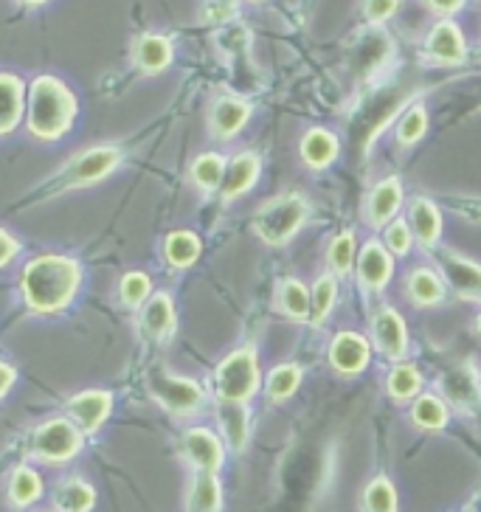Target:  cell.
<instances>
[{
    "label": "cell",
    "instance_id": "1",
    "mask_svg": "<svg viewBox=\"0 0 481 512\" xmlns=\"http://www.w3.org/2000/svg\"><path fill=\"white\" fill-rule=\"evenodd\" d=\"M79 282H82V265L76 259L43 254L34 256L23 268L20 290L29 310L48 316V313H60L74 302Z\"/></svg>",
    "mask_w": 481,
    "mask_h": 512
},
{
    "label": "cell",
    "instance_id": "2",
    "mask_svg": "<svg viewBox=\"0 0 481 512\" xmlns=\"http://www.w3.org/2000/svg\"><path fill=\"white\" fill-rule=\"evenodd\" d=\"M76 119V99L57 76H37L29 91V133L40 141L62 138Z\"/></svg>",
    "mask_w": 481,
    "mask_h": 512
},
{
    "label": "cell",
    "instance_id": "3",
    "mask_svg": "<svg viewBox=\"0 0 481 512\" xmlns=\"http://www.w3.org/2000/svg\"><path fill=\"white\" fill-rule=\"evenodd\" d=\"M310 206L299 192H285V195L271 197L262 209L256 211L254 231L256 237L268 245H287L301 226L307 223Z\"/></svg>",
    "mask_w": 481,
    "mask_h": 512
},
{
    "label": "cell",
    "instance_id": "4",
    "mask_svg": "<svg viewBox=\"0 0 481 512\" xmlns=\"http://www.w3.org/2000/svg\"><path fill=\"white\" fill-rule=\"evenodd\" d=\"M262 372H259V355L254 347L234 349L226 355L217 372H214V394L220 403H245L259 392Z\"/></svg>",
    "mask_w": 481,
    "mask_h": 512
},
{
    "label": "cell",
    "instance_id": "5",
    "mask_svg": "<svg viewBox=\"0 0 481 512\" xmlns=\"http://www.w3.org/2000/svg\"><path fill=\"white\" fill-rule=\"evenodd\" d=\"M119 164V147H91V150H82L48 178L46 195H57V192H65V189H82V186L105 181L107 175Z\"/></svg>",
    "mask_w": 481,
    "mask_h": 512
},
{
    "label": "cell",
    "instance_id": "6",
    "mask_svg": "<svg viewBox=\"0 0 481 512\" xmlns=\"http://www.w3.org/2000/svg\"><path fill=\"white\" fill-rule=\"evenodd\" d=\"M82 439L85 434L76 428L74 420L57 417V420H48L40 428H34L29 451L34 459H40L46 465H62V462H71L76 453L82 451Z\"/></svg>",
    "mask_w": 481,
    "mask_h": 512
},
{
    "label": "cell",
    "instance_id": "7",
    "mask_svg": "<svg viewBox=\"0 0 481 512\" xmlns=\"http://www.w3.org/2000/svg\"><path fill=\"white\" fill-rule=\"evenodd\" d=\"M150 392L155 397V403L169 414H175V417H195V414H200V408L206 406V392L192 377L155 372Z\"/></svg>",
    "mask_w": 481,
    "mask_h": 512
},
{
    "label": "cell",
    "instance_id": "8",
    "mask_svg": "<svg viewBox=\"0 0 481 512\" xmlns=\"http://www.w3.org/2000/svg\"><path fill=\"white\" fill-rule=\"evenodd\" d=\"M422 57L439 68L462 65L467 60V40L459 23L451 17H439L422 40Z\"/></svg>",
    "mask_w": 481,
    "mask_h": 512
},
{
    "label": "cell",
    "instance_id": "9",
    "mask_svg": "<svg viewBox=\"0 0 481 512\" xmlns=\"http://www.w3.org/2000/svg\"><path fill=\"white\" fill-rule=\"evenodd\" d=\"M434 256H439V273L445 279V285L453 287L456 296H462L465 302H481V265L448 251V248H436Z\"/></svg>",
    "mask_w": 481,
    "mask_h": 512
},
{
    "label": "cell",
    "instance_id": "10",
    "mask_svg": "<svg viewBox=\"0 0 481 512\" xmlns=\"http://www.w3.org/2000/svg\"><path fill=\"white\" fill-rule=\"evenodd\" d=\"M327 361L338 372V375H361L363 369L372 361V344L369 338H363L361 332H338L330 341L327 349Z\"/></svg>",
    "mask_w": 481,
    "mask_h": 512
},
{
    "label": "cell",
    "instance_id": "11",
    "mask_svg": "<svg viewBox=\"0 0 481 512\" xmlns=\"http://www.w3.org/2000/svg\"><path fill=\"white\" fill-rule=\"evenodd\" d=\"M372 344L386 361H403L408 355V330L394 307H380L372 318Z\"/></svg>",
    "mask_w": 481,
    "mask_h": 512
},
{
    "label": "cell",
    "instance_id": "12",
    "mask_svg": "<svg viewBox=\"0 0 481 512\" xmlns=\"http://www.w3.org/2000/svg\"><path fill=\"white\" fill-rule=\"evenodd\" d=\"M181 453L189 465L203 473H220V467L226 462L223 439L209 428H189L181 439Z\"/></svg>",
    "mask_w": 481,
    "mask_h": 512
},
{
    "label": "cell",
    "instance_id": "13",
    "mask_svg": "<svg viewBox=\"0 0 481 512\" xmlns=\"http://www.w3.org/2000/svg\"><path fill=\"white\" fill-rule=\"evenodd\" d=\"M403 197V181L397 175L375 183V189L363 200V223L377 231L386 228L397 217V211L403 209Z\"/></svg>",
    "mask_w": 481,
    "mask_h": 512
},
{
    "label": "cell",
    "instance_id": "14",
    "mask_svg": "<svg viewBox=\"0 0 481 512\" xmlns=\"http://www.w3.org/2000/svg\"><path fill=\"white\" fill-rule=\"evenodd\" d=\"M355 273H358V282H361L363 293H380V290L391 282L394 256L386 251L383 242L369 240L363 248H358Z\"/></svg>",
    "mask_w": 481,
    "mask_h": 512
},
{
    "label": "cell",
    "instance_id": "15",
    "mask_svg": "<svg viewBox=\"0 0 481 512\" xmlns=\"http://www.w3.org/2000/svg\"><path fill=\"white\" fill-rule=\"evenodd\" d=\"M65 411H68V420H74L82 434H96L113 411V394L99 392V389L79 392L65 403Z\"/></svg>",
    "mask_w": 481,
    "mask_h": 512
},
{
    "label": "cell",
    "instance_id": "16",
    "mask_svg": "<svg viewBox=\"0 0 481 512\" xmlns=\"http://www.w3.org/2000/svg\"><path fill=\"white\" fill-rule=\"evenodd\" d=\"M251 113H254L251 102H245L240 96H231V93L217 96L209 110V133L217 141H228V138L237 136L242 127L248 124Z\"/></svg>",
    "mask_w": 481,
    "mask_h": 512
},
{
    "label": "cell",
    "instance_id": "17",
    "mask_svg": "<svg viewBox=\"0 0 481 512\" xmlns=\"http://www.w3.org/2000/svg\"><path fill=\"white\" fill-rule=\"evenodd\" d=\"M259 172H262V161H259L256 152L245 150L237 152L234 158H228L223 186H220V200L234 203L237 197L248 195L254 189V183L259 181Z\"/></svg>",
    "mask_w": 481,
    "mask_h": 512
},
{
    "label": "cell",
    "instance_id": "18",
    "mask_svg": "<svg viewBox=\"0 0 481 512\" xmlns=\"http://www.w3.org/2000/svg\"><path fill=\"white\" fill-rule=\"evenodd\" d=\"M175 304L169 293H155L150 296L144 307H141V318H138V332L152 341V344H164L166 338L175 332Z\"/></svg>",
    "mask_w": 481,
    "mask_h": 512
},
{
    "label": "cell",
    "instance_id": "19",
    "mask_svg": "<svg viewBox=\"0 0 481 512\" xmlns=\"http://www.w3.org/2000/svg\"><path fill=\"white\" fill-rule=\"evenodd\" d=\"M408 226L414 231V240L420 242L425 251L434 254L442 240V211L428 197L408 200Z\"/></svg>",
    "mask_w": 481,
    "mask_h": 512
},
{
    "label": "cell",
    "instance_id": "20",
    "mask_svg": "<svg viewBox=\"0 0 481 512\" xmlns=\"http://www.w3.org/2000/svg\"><path fill=\"white\" fill-rule=\"evenodd\" d=\"M403 290L414 307H436L445 302L448 285H445L442 273L431 271V268H414V271H408Z\"/></svg>",
    "mask_w": 481,
    "mask_h": 512
},
{
    "label": "cell",
    "instance_id": "21",
    "mask_svg": "<svg viewBox=\"0 0 481 512\" xmlns=\"http://www.w3.org/2000/svg\"><path fill=\"white\" fill-rule=\"evenodd\" d=\"M299 152L304 166L318 172V169H327V166L335 164V158H338V152H341V141H338V136L330 133V130L313 127V130H307L304 138H301Z\"/></svg>",
    "mask_w": 481,
    "mask_h": 512
},
{
    "label": "cell",
    "instance_id": "22",
    "mask_svg": "<svg viewBox=\"0 0 481 512\" xmlns=\"http://www.w3.org/2000/svg\"><path fill=\"white\" fill-rule=\"evenodd\" d=\"M26 110V85L15 74H0V136L15 130Z\"/></svg>",
    "mask_w": 481,
    "mask_h": 512
},
{
    "label": "cell",
    "instance_id": "23",
    "mask_svg": "<svg viewBox=\"0 0 481 512\" xmlns=\"http://www.w3.org/2000/svg\"><path fill=\"white\" fill-rule=\"evenodd\" d=\"M133 62L141 74H161L172 65V43L164 34H141L133 46Z\"/></svg>",
    "mask_w": 481,
    "mask_h": 512
},
{
    "label": "cell",
    "instance_id": "24",
    "mask_svg": "<svg viewBox=\"0 0 481 512\" xmlns=\"http://www.w3.org/2000/svg\"><path fill=\"white\" fill-rule=\"evenodd\" d=\"M276 310L290 321H310V287L299 279H282L276 285Z\"/></svg>",
    "mask_w": 481,
    "mask_h": 512
},
{
    "label": "cell",
    "instance_id": "25",
    "mask_svg": "<svg viewBox=\"0 0 481 512\" xmlns=\"http://www.w3.org/2000/svg\"><path fill=\"white\" fill-rule=\"evenodd\" d=\"M226 164L228 158H223L220 152H203V155H197L195 161H192V166H189V181L195 183L197 192L214 195V192H220V186H223Z\"/></svg>",
    "mask_w": 481,
    "mask_h": 512
},
{
    "label": "cell",
    "instance_id": "26",
    "mask_svg": "<svg viewBox=\"0 0 481 512\" xmlns=\"http://www.w3.org/2000/svg\"><path fill=\"white\" fill-rule=\"evenodd\" d=\"M223 507V487L217 473L195 470V479L186 496V512H220Z\"/></svg>",
    "mask_w": 481,
    "mask_h": 512
},
{
    "label": "cell",
    "instance_id": "27",
    "mask_svg": "<svg viewBox=\"0 0 481 512\" xmlns=\"http://www.w3.org/2000/svg\"><path fill=\"white\" fill-rule=\"evenodd\" d=\"M200 254H203V242L192 231H172L164 240V259L172 271L192 268Z\"/></svg>",
    "mask_w": 481,
    "mask_h": 512
},
{
    "label": "cell",
    "instance_id": "28",
    "mask_svg": "<svg viewBox=\"0 0 481 512\" xmlns=\"http://www.w3.org/2000/svg\"><path fill=\"white\" fill-rule=\"evenodd\" d=\"M217 420H220L223 437L231 445V451H245L248 437H251V417H248L245 403H220Z\"/></svg>",
    "mask_w": 481,
    "mask_h": 512
},
{
    "label": "cell",
    "instance_id": "29",
    "mask_svg": "<svg viewBox=\"0 0 481 512\" xmlns=\"http://www.w3.org/2000/svg\"><path fill=\"white\" fill-rule=\"evenodd\" d=\"M355 262H358V240H355V231L346 228L332 237L330 248H327V265H330L332 276L346 279L355 271Z\"/></svg>",
    "mask_w": 481,
    "mask_h": 512
},
{
    "label": "cell",
    "instance_id": "30",
    "mask_svg": "<svg viewBox=\"0 0 481 512\" xmlns=\"http://www.w3.org/2000/svg\"><path fill=\"white\" fill-rule=\"evenodd\" d=\"M96 493L82 479H65L54 490V510L57 512H91Z\"/></svg>",
    "mask_w": 481,
    "mask_h": 512
},
{
    "label": "cell",
    "instance_id": "31",
    "mask_svg": "<svg viewBox=\"0 0 481 512\" xmlns=\"http://www.w3.org/2000/svg\"><path fill=\"white\" fill-rule=\"evenodd\" d=\"M442 389H445V394L451 397L456 406L462 408H470L476 406L481 400V380L476 377V372L473 369H453V372H448L445 375V380H442Z\"/></svg>",
    "mask_w": 481,
    "mask_h": 512
},
{
    "label": "cell",
    "instance_id": "32",
    "mask_svg": "<svg viewBox=\"0 0 481 512\" xmlns=\"http://www.w3.org/2000/svg\"><path fill=\"white\" fill-rule=\"evenodd\" d=\"M451 420V408L439 394H420L411 408V422L420 425L422 431H442Z\"/></svg>",
    "mask_w": 481,
    "mask_h": 512
},
{
    "label": "cell",
    "instance_id": "33",
    "mask_svg": "<svg viewBox=\"0 0 481 512\" xmlns=\"http://www.w3.org/2000/svg\"><path fill=\"white\" fill-rule=\"evenodd\" d=\"M386 389L397 403H408L422 394V372L414 363L400 361L386 377Z\"/></svg>",
    "mask_w": 481,
    "mask_h": 512
},
{
    "label": "cell",
    "instance_id": "34",
    "mask_svg": "<svg viewBox=\"0 0 481 512\" xmlns=\"http://www.w3.org/2000/svg\"><path fill=\"white\" fill-rule=\"evenodd\" d=\"M338 302V276L321 273L310 290V324H324Z\"/></svg>",
    "mask_w": 481,
    "mask_h": 512
},
{
    "label": "cell",
    "instance_id": "35",
    "mask_svg": "<svg viewBox=\"0 0 481 512\" xmlns=\"http://www.w3.org/2000/svg\"><path fill=\"white\" fill-rule=\"evenodd\" d=\"M40 493H43V479L31 467H17L9 479V501L17 510H26L40 498Z\"/></svg>",
    "mask_w": 481,
    "mask_h": 512
},
{
    "label": "cell",
    "instance_id": "36",
    "mask_svg": "<svg viewBox=\"0 0 481 512\" xmlns=\"http://www.w3.org/2000/svg\"><path fill=\"white\" fill-rule=\"evenodd\" d=\"M425 133H428V110H425V105L417 102V105L406 107V113L397 121V144L403 150H408V147L420 144Z\"/></svg>",
    "mask_w": 481,
    "mask_h": 512
},
{
    "label": "cell",
    "instance_id": "37",
    "mask_svg": "<svg viewBox=\"0 0 481 512\" xmlns=\"http://www.w3.org/2000/svg\"><path fill=\"white\" fill-rule=\"evenodd\" d=\"M301 383V366L299 363H282L276 366L271 375H268V383H265V392H268V400L271 403H285L287 397H293Z\"/></svg>",
    "mask_w": 481,
    "mask_h": 512
},
{
    "label": "cell",
    "instance_id": "38",
    "mask_svg": "<svg viewBox=\"0 0 481 512\" xmlns=\"http://www.w3.org/2000/svg\"><path fill=\"white\" fill-rule=\"evenodd\" d=\"M363 512H397V490L386 476H377L363 490Z\"/></svg>",
    "mask_w": 481,
    "mask_h": 512
},
{
    "label": "cell",
    "instance_id": "39",
    "mask_svg": "<svg viewBox=\"0 0 481 512\" xmlns=\"http://www.w3.org/2000/svg\"><path fill=\"white\" fill-rule=\"evenodd\" d=\"M152 296V282L150 276L144 271H130L121 276L119 282V299L124 307H130V310H138V307H144V302Z\"/></svg>",
    "mask_w": 481,
    "mask_h": 512
},
{
    "label": "cell",
    "instance_id": "40",
    "mask_svg": "<svg viewBox=\"0 0 481 512\" xmlns=\"http://www.w3.org/2000/svg\"><path fill=\"white\" fill-rule=\"evenodd\" d=\"M383 245L391 256H408L414 245V231L408 226V220H391L389 226L383 228Z\"/></svg>",
    "mask_w": 481,
    "mask_h": 512
},
{
    "label": "cell",
    "instance_id": "41",
    "mask_svg": "<svg viewBox=\"0 0 481 512\" xmlns=\"http://www.w3.org/2000/svg\"><path fill=\"white\" fill-rule=\"evenodd\" d=\"M361 12L369 26H383L400 12V0H363Z\"/></svg>",
    "mask_w": 481,
    "mask_h": 512
},
{
    "label": "cell",
    "instance_id": "42",
    "mask_svg": "<svg viewBox=\"0 0 481 512\" xmlns=\"http://www.w3.org/2000/svg\"><path fill=\"white\" fill-rule=\"evenodd\" d=\"M420 3L439 17H453L465 9V0H420Z\"/></svg>",
    "mask_w": 481,
    "mask_h": 512
},
{
    "label": "cell",
    "instance_id": "43",
    "mask_svg": "<svg viewBox=\"0 0 481 512\" xmlns=\"http://www.w3.org/2000/svg\"><path fill=\"white\" fill-rule=\"evenodd\" d=\"M17 251H20V242H17L9 231L0 228V268H6V265L17 256Z\"/></svg>",
    "mask_w": 481,
    "mask_h": 512
},
{
    "label": "cell",
    "instance_id": "44",
    "mask_svg": "<svg viewBox=\"0 0 481 512\" xmlns=\"http://www.w3.org/2000/svg\"><path fill=\"white\" fill-rule=\"evenodd\" d=\"M15 380H17L15 366H9V363L0 361V400H3L6 394H9V389L15 386Z\"/></svg>",
    "mask_w": 481,
    "mask_h": 512
},
{
    "label": "cell",
    "instance_id": "45",
    "mask_svg": "<svg viewBox=\"0 0 481 512\" xmlns=\"http://www.w3.org/2000/svg\"><path fill=\"white\" fill-rule=\"evenodd\" d=\"M23 3H29V6H40V3H46V0H23Z\"/></svg>",
    "mask_w": 481,
    "mask_h": 512
},
{
    "label": "cell",
    "instance_id": "46",
    "mask_svg": "<svg viewBox=\"0 0 481 512\" xmlns=\"http://www.w3.org/2000/svg\"><path fill=\"white\" fill-rule=\"evenodd\" d=\"M476 327H479V332H481V313H479V318H476Z\"/></svg>",
    "mask_w": 481,
    "mask_h": 512
},
{
    "label": "cell",
    "instance_id": "47",
    "mask_svg": "<svg viewBox=\"0 0 481 512\" xmlns=\"http://www.w3.org/2000/svg\"><path fill=\"white\" fill-rule=\"evenodd\" d=\"M248 3H265V0H248Z\"/></svg>",
    "mask_w": 481,
    "mask_h": 512
}]
</instances>
